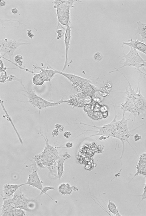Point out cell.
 Returning <instances> with one entry per match:
<instances>
[{"label": "cell", "instance_id": "obj_12", "mask_svg": "<svg viewBox=\"0 0 146 216\" xmlns=\"http://www.w3.org/2000/svg\"><path fill=\"white\" fill-rule=\"evenodd\" d=\"M49 67L51 69H46L45 68H44V67L33 65L34 70L37 69L40 70L39 73L41 74L45 82L51 81L52 79L54 77V75L57 73L56 71H55V69L51 67L50 65H49Z\"/></svg>", "mask_w": 146, "mask_h": 216}, {"label": "cell", "instance_id": "obj_36", "mask_svg": "<svg viewBox=\"0 0 146 216\" xmlns=\"http://www.w3.org/2000/svg\"><path fill=\"white\" fill-rule=\"evenodd\" d=\"M0 63H1L0 64V70H2V69H3V68H5L4 67V63H3V60L2 59V58H1V59H0Z\"/></svg>", "mask_w": 146, "mask_h": 216}, {"label": "cell", "instance_id": "obj_1", "mask_svg": "<svg viewBox=\"0 0 146 216\" xmlns=\"http://www.w3.org/2000/svg\"><path fill=\"white\" fill-rule=\"evenodd\" d=\"M127 80L129 86L126 89V100L125 103H122L119 107L123 111H128L130 113V115H134L133 126L136 117L141 114H144L146 111V99L141 93L140 89L138 92L137 88V90L135 91L128 79Z\"/></svg>", "mask_w": 146, "mask_h": 216}, {"label": "cell", "instance_id": "obj_32", "mask_svg": "<svg viewBox=\"0 0 146 216\" xmlns=\"http://www.w3.org/2000/svg\"><path fill=\"white\" fill-rule=\"evenodd\" d=\"M139 160L146 162V153H143L141 155H140V157L139 158Z\"/></svg>", "mask_w": 146, "mask_h": 216}, {"label": "cell", "instance_id": "obj_34", "mask_svg": "<svg viewBox=\"0 0 146 216\" xmlns=\"http://www.w3.org/2000/svg\"><path fill=\"white\" fill-rule=\"evenodd\" d=\"M62 156H63V158H66V159H67V160L71 157L70 154L67 152H65L63 154V155H62Z\"/></svg>", "mask_w": 146, "mask_h": 216}, {"label": "cell", "instance_id": "obj_7", "mask_svg": "<svg viewBox=\"0 0 146 216\" xmlns=\"http://www.w3.org/2000/svg\"><path fill=\"white\" fill-rule=\"evenodd\" d=\"M114 109H115V117L113 120L110 123L104 125L103 126H102V127H97V126H96L95 125H89V124H86L84 123L80 122L79 124H77V125H78V124H82V125H86V126L93 127V128H96L98 129V130H83L81 129V130H84V131H92V132H96L98 133L97 134L92 135L86 137L84 140H86L87 138L92 137L98 135L104 136L106 137L107 138L110 137H113V134H114V131H115L116 128V118L117 117L115 107H114Z\"/></svg>", "mask_w": 146, "mask_h": 216}, {"label": "cell", "instance_id": "obj_33", "mask_svg": "<svg viewBox=\"0 0 146 216\" xmlns=\"http://www.w3.org/2000/svg\"><path fill=\"white\" fill-rule=\"evenodd\" d=\"M59 133V131L57 129L55 128L52 131V135L53 137H55L58 136Z\"/></svg>", "mask_w": 146, "mask_h": 216}, {"label": "cell", "instance_id": "obj_4", "mask_svg": "<svg viewBox=\"0 0 146 216\" xmlns=\"http://www.w3.org/2000/svg\"><path fill=\"white\" fill-rule=\"evenodd\" d=\"M78 1H54V7L57 9V16L59 23L64 26L70 23V12L71 8L74 2Z\"/></svg>", "mask_w": 146, "mask_h": 216}, {"label": "cell", "instance_id": "obj_25", "mask_svg": "<svg viewBox=\"0 0 146 216\" xmlns=\"http://www.w3.org/2000/svg\"><path fill=\"white\" fill-rule=\"evenodd\" d=\"M94 59L97 62H99L103 59V55H102L101 53L97 52L94 54Z\"/></svg>", "mask_w": 146, "mask_h": 216}, {"label": "cell", "instance_id": "obj_26", "mask_svg": "<svg viewBox=\"0 0 146 216\" xmlns=\"http://www.w3.org/2000/svg\"><path fill=\"white\" fill-rule=\"evenodd\" d=\"M54 127H55V129H57L59 131V132H63V130H64V128H65L64 126L60 124H56L54 125Z\"/></svg>", "mask_w": 146, "mask_h": 216}, {"label": "cell", "instance_id": "obj_10", "mask_svg": "<svg viewBox=\"0 0 146 216\" xmlns=\"http://www.w3.org/2000/svg\"><path fill=\"white\" fill-rule=\"evenodd\" d=\"M33 163L32 166V169L33 171L29 175L27 181L25 183V185L31 186L33 187H35L41 191L43 187V182L41 180L38 175V166L35 162Z\"/></svg>", "mask_w": 146, "mask_h": 216}, {"label": "cell", "instance_id": "obj_27", "mask_svg": "<svg viewBox=\"0 0 146 216\" xmlns=\"http://www.w3.org/2000/svg\"><path fill=\"white\" fill-rule=\"evenodd\" d=\"M27 35L28 37H29L30 39H33L35 36L34 34L33 33V31L30 29L27 30Z\"/></svg>", "mask_w": 146, "mask_h": 216}, {"label": "cell", "instance_id": "obj_6", "mask_svg": "<svg viewBox=\"0 0 146 216\" xmlns=\"http://www.w3.org/2000/svg\"><path fill=\"white\" fill-rule=\"evenodd\" d=\"M25 91L27 94V96L25 95L28 98L29 100L26 103H29L35 108H37L40 111L41 110L48 107L57 106L60 104L59 101L57 102H50L48 101L39 96L37 95L34 90L32 89L25 90Z\"/></svg>", "mask_w": 146, "mask_h": 216}, {"label": "cell", "instance_id": "obj_30", "mask_svg": "<svg viewBox=\"0 0 146 216\" xmlns=\"http://www.w3.org/2000/svg\"><path fill=\"white\" fill-rule=\"evenodd\" d=\"M133 137H134V140L135 141H138L141 140L142 138L141 136L137 134H136L134 135H133Z\"/></svg>", "mask_w": 146, "mask_h": 216}, {"label": "cell", "instance_id": "obj_38", "mask_svg": "<svg viewBox=\"0 0 146 216\" xmlns=\"http://www.w3.org/2000/svg\"><path fill=\"white\" fill-rule=\"evenodd\" d=\"M0 5L1 6H5L6 5V2L4 1H1Z\"/></svg>", "mask_w": 146, "mask_h": 216}, {"label": "cell", "instance_id": "obj_14", "mask_svg": "<svg viewBox=\"0 0 146 216\" xmlns=\"http://www.w3.org/2000/svg\"><path fill=\"white\" fill-rule=\"evenodd\" d=\"M24 184L16 185V184H11L9 183L5 184L3 186V191L5 196L10 197L14 196L16 191L18 190L20 187L24 185Z\"/></svg>", "mask_w": 146, "mask_h": 216}, {"label": "cell", "instance_id": "obj_37", "mask_svg": "<svg viewBox=\"0 0 146 216\" xmlns=\"http://www.w3.org/2000/svg\"><path fill=\"white\" fill-rule=\"evenodd\" d=\"M107 139V137L104 136H101L99 138V140L101 141H105Z\"/></svg>", "mask_w": 146, "mask_h": 216}, {"label": "cell", "instance_id": "obj_20", "mask_svg": "<svg viewBox=\"0 0 146 216\" xmlns=\"http://www.w3.org/2000/svg\"><path fill=\"white\" fill-rule=\"evenodd\" d=\"M108 210L109 212L111 213H112V216H122L119 212L117 206L115 204L111 201L110 200H109L108 202Z\"/></svg>", "mask_w": 146, "mask_h": 216}, {"label": "cell", "instance_id": "obj_23", "mask_svg": "<svg viewBox=\"0 0 146 216\" xmlns=\"http://www.w3.org/2000/svg\"><path fill=\"white\" fill-rule=\"evenodd\" d=\"M15 62L16 65L19 67H20L22 66V65L24 64L23 61V58L20 54H17L15 56L14 58Z\"/></svg>", "mask_w": 146, "mask_h": 216}, {"label": "cell", "instance_id": "obj_29", "mask_svg": "<svg viewBox=\"0 0 146 216\" xmlns=\"http://www.w3.org/2000/svg\"><path fill=\"white\" fill-rule=\"evenodd\" d=\"M63 136L66 139H68L71 137V133L70 131H66L65 132H64V134H63Z\"/></svg>", "mask_w": 146, "mask_h": 216}, {"label": "cell", "instance_id": "obj_39", "mask_svg": "<svg viewBox=\"0 0 146 216\" xmlns=\"http://www.w3.org/2000/svg\"><path fill=\"white\" fill-rule=\"evenodd\" d=\"M73 189V191L76 192V191H78V188L77 187L75 186H72Z\"/></svg>", "mask_w": 146, "mask_h": 216}, {"label": "cell", "instance_id": "obj_15", "mask_svg": "<svg viewBox=\"0 0 146 216\" xmlns=\"http://www.w3.org/2000/svg\"><path fill=\"white\" fill-rule=\"evenodd\" d=\"M58 191L63 195H71L73 191L72 186L68 183H62L58 186Z\"/></svg>", "mask_w": 146, "mask_h": 216}, {"label": "cell", "instance_id": "obj_11", "mask_svg": "<svg viewBox=\"0 0 146 216\" xmlns=\"http://www.w3.org/2000/svg\"><path fill=\"white\" fill-rule=\"evenodd\" d=\"M71 39V27L70 25V23L66 26V29L65 33V65L62 72L64 71V70L66 69L67 66L68 65V51H69V48L70 46V41Z\"/></svg>", "mask_w": 146, "mask_h": 216}, {"label": "cell", "instance_id": "obj_24", "mask_svg": "<svg viewBox=\"0 0 146 216\" xmlns=\"http://www.w3.org/2000/svg\"><path fill=\"white\" fill-rule=\"evenodd\" d=\"M50 190H55V188L53 187L49 186H46L43 187L42 188V190L41 191L40 193V195H43L44 194H46L47 195L50 197L51 198H52L49 195H48L47 194V192L48 191H49Z\"/></svg>", "mask_w": 146, "mask_h": 216}, {"label": "cell", "instance_id": "obj_35", "mask_svg": "<svg viewBox=\"0 0 146 216\" xmlns=\"http://www.w3.org/2000/svg\"><path fill=\"white\" fill-rule=\"evenodd\" d=\"M11 11L13 14H16L19 13V11L16 8H12L11 9Z\"/></svg>", "mask_w": 146, "mask_h": 216}, {"label": "cell", "instance_id": "obj_5", "mask_svg": "<svg viewBox=\"0 0 146 216\" xmlns=\"http://www.w3.org/2000/svg\"><path fill=\"white\" fill-rule=\"evenodd\" d=\"M122 57L124 58L125 61L123 63L122 66L118 69L129 66L136 67L141 72L140 68H142L145 70L144 68L146 67V60L141 58L137 50L135 48H130V51L127 54L124 53L123 51V54Z\"/></svg>", "mask_w": 146, "mask_h": 216}, {"label": "cell", "instance_id": "obj_18", "mask_svg": "<svg viewBox=\"0 0 146 216\" xmlns=\"http://www.w3.org/2000/svg\"><path fill=\"white\" fill-rule=\"evenodd\" d=\"M25 210L21 208H16L11 211H7L3 213L1 216H23L26 215Z\"/></svg>", "mask_w": 146, "mask_h": 216}, {"label": "cell", "instance_id": "obj_2", "mask_svg": "<svg viewBox=\"0 0 146 216\" xmlns=\"http://www.w3.org/2000/svg\"><path fill=\"white\" fill-rule=\"evenodd\" d=\"M41 135L45 142V147L41 153L36 155L33 159L38 167L42 168H47L52 174V170L54 168V164L60 157L56 148L48 143L46 135V138L42 134Z\"/></svg>", "mask_w": 146, "mask_h": 216}, {"label": "cell", "instance_id": "obj_9", "mask_svg": "<svg viewBox=\"0 0 146 216\" xmlns=\"http://www.w3.org/2000/svg\"><path fill=\"white\" fill-rule=\"evenodd\" d=\"M60 104L67 103L70 105L78 107H84L86 105L90 104L92 102V98L90 96L86 95L81 92L77 95H73L70 99L67 100H60Z\"/></svg>", "mask_w": 146, "mask_h": 216}, {"label": "cell", "instance_id": "obj_13", "mask_svg": "<svg viewBox=\"0 0 146 216\" xmlns=\"http://www.w3.org/2000/svg\"><path fill=\"white\" fill-rule=\"evenodd\" d=\"M122 44L135 48L146 54V44L139 41V40L131 39L129 40V42H123Z\"/></svg>", "mask_w": 146, "mask_h": 216}, {"label": "cell", "instance_id": "obj_3", "mask_svg": "<svg viewBox=\"0 0 146 216\" xmlns=\"http://www.w3.org/2000/svg\"><path fill=\"white\" fill-rule=\"evenodd\" d=\"M125 112L123 111L122 118V119L120 121H117L116 122V128L114 131L113 134V137L117 138L122 142V155H121L120 160H121V168L119 171L118 173L116 174L115 175V177L113 179L119 177L120 175L121 172L123 168L122 162V159L123 154L124 153V145L125 142H127L130 145V147L132 148L136 154V152L135 151L133 147L129 142V138L131 136H133L130 134V131L129 130L128 127V122L129 119H126L124 116Z\"/></svg>", "mask_w": 146, "mask_h": 216}, {"label": "cell", "instance_id": "obj_19", "mask_svg": "<svg viewBox=\"0 0 146 216\" xmlns=\"http://www.w3.org/2000/svg\"><path fill=\"white\" fill-rule=\"evenodd\" d=\"M34 76L32 79L33 84L37 86H41L44 84L45 81L43 79V77L39 73H33Z\"/></svg>", "mask_w": 146, "mask_h": 216}, {"label": "cell", "instance_id": "obj_17", "mask_svg": "<svg viewBox=\"0 0 146 216\" xmlns=\"http://www.w3.org/2000/svg\"><path fill=\"white\" fill-rule=\"evenodd\" d=\"M67 159L66 158L61 157L57 161V173H58V178L59 179H60L61 178L63 177V174L64 173V163Z\"/></svg>", "mask_w": 146, "mask_h": 216}, {"label": "cell", "instance_id": "obj_22", "mask_svg": "<svg viewBox=\"0 0 146 216\" xmlns=\"http://www.w3.org/2000/svg\"><path fill=\"white\" fill-rule=\"evenodd\" d=\"M7 68H3V69H2L1 70V76H0V82L2 84H3V83H5L6 82H7L8 80L9 76H7V72H6V69Z\"/></svg>", "mask_w": 146, "mask_h": 216}, {"label": "cell", "instance_id": "obj_21", "mask_svg": "<svg viewBox=\"0 0 146 216\" xmlns=\"http://www.w3.org/2000/svg\"><path fill=\"white\" fill-rule=\"evenodd\" d=\"M136 172L135 175L133 176L129 182L132 181V180L134 178L135 176L140 175H143V176H146V165L142 166L136 167Z\"/></svg>", "mask_w": 146, "mask_h": 216}, {"label": "cell", "instance_id": "obj_28", "mask_svg": "<svg viewBox=\"0 0 146 216\" xmlns=\"http://www.w3.org/2000/svg\"><path fill=\"white\" fill-rule=\"evenodd\" d=\"M57 34H58V35L57 36V38L58 39H59L61 37L63 36V31L61 29H59L58 31H57Z\"/></svg>", "mask_w": 146, "mask_h": 216}, {"label": "cell", "instance_id": "obj_31", "mask_svg": "<svg viewBox=\"0 0 146 216\" xmlns=\"http://www.w3.org/2000/svg\"><path fill=\"white\" fill-rule=\"evenodd\" d=\"M73 146V143L70 141L68 142L65 144V147L67 148H71Z\"/></svg>", "mask_w": 146, "mask_h": 216}, {"label": "cell", "instance_id": "obj_16", "mask_svg": "<svg viewBox=\"0 0 146 216\" xmlns=\"http://www.w3.org/2000/svg\"><path fill=\"white\" fill-rule=\"evenodd\" d=\"M137 24L136 32L141 37V42L146 44V23L138 21Z\"/></svg>", "mask_w": 146, "mask_h": 216}, {"label": "cell", "instance_id": "obj_8", "mask_svg": "<svg viewBox=\"0 0 146 216\" xmlns=\"http://www.w3.org/2000/svg\"><path fill=\"white\" fill-rule=\"evenodd\" d=\"M30 43L19 42L16 41L9 39H1L0 49L1 53H3V56L7 54L11 60L13 54L16 49L20 46L23 45H30Z\"/></svg>", "mask_w": 146, "mask_h": 216}]
</instances>
